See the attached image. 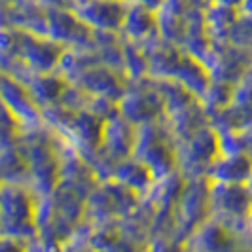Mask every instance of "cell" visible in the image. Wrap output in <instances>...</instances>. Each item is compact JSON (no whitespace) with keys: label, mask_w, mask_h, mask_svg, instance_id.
<instances>
[{"label":"cell","mask_w":252,"mask_h":252,"mask_svg":"<svg viewBox=\"0 0 252 252\" xmlns=\"http://www.w3.org/2000/svg\"><path fill=\"white\" fill-rule=\"evenodd\" d=\"M118 2H127V0H118Z\"/></svg>","instance_id":"4fadbf2b"},{"label":"cell","mask_w":252,"mask_h":252,"mask_svg":"<svg viewBox=\"0 0 252 252\" xmlns=\"http://www.w3.org/2000/svg\"><path fill=\"white\" fill-rule=\"evenodd\" d=\"M133 158L144 165L156 180L177 173L178 142L165 118L137 127Z\"/></svg>","instance_id":"6da1fadb"},{"label":"cell","mask_w":252,"mask_h":252,"mask_svg":"<svg viewBox=\"0 0 252 252\" xmlns=\"http://www.w3.org/2000/svg\"><path fill=\"white\" fill-rule=\"evenodd\" d=\"M249 227L252 229V209H251V215H249Z\"/></svg>","instance_id":"7c38bea8"},{"label":"cell","mask_w":252,"mask_h":252,"mask_svg":"<svg viewBox=\"0 0 252 252\" xmlns=\"http://www.w3.org/2000/svg\"><path fill=\"white\" fill-rule=\"evenodd\" d=\"M207 178L213 182H226V184H251L252 156L249 154L220 156L209 169Z\"/></svg>","instance_id":"ba28073f"},{"label":"cell","mask_w":252,"mask_h":252,"mask_svg":"<svg viewBox=\"0 0 252 252\" xmlns=\"http://www.w3.org/2000/svg\"><path fill=\"white\" fill-rule=\"evenodd\" d=\"M0 252H31L29 243L15 237H4L2 239V251Z\"/></svg>","instance_id":"30bf717a"},{"label":"cell","mask_w":252,"mask_h":252,"mask_svg":"<svg viewBox=\"0 0 252 252\" xmlns=\"http://www.w3.org/2000/svg\"><path fill=\"white\" fill-rule=\"evenodd\" d=\"M38 207L40 195L23 184L4 182L2 188V224L4 237H15L32 243L38 237Z\"/></svg>","instance_id":"7a4b0ae2"},{"label":"cell","mask_w":252,"mask_h":252,"mask_svg":"<svg viewBox=\"0 0 252 252\" xmlns=\"http://www.w3.org/2000/svg\"><path fill=\"white\" fill-rule=\"evenodd\" d=\"M127 2L129 4H140V6H146V8H150L154 12H158L165 0H127Z\"/></svg>","instance_id":"8fae6325"},{"label":"cell","mask_w":252,"mask_h":252,"mask_svg":"<svg viewBox=\"0 0 252 252\" xmlns=\"http://www.w3.org/2000/svg\"><path fill=\"white\" fill-rule=\"evenodd\" d=\"M188 252H252L249 222H224L209 218L188 241Z\"/></svg>","instance_id":"3957f363"},{"label":"cell","mask_w":252,"mask_h":252,"mask_svg":"<svg viewBox=\"0 0 252 252\" xmlns=\"http://www.w3.org/2000/svg\"><path fill=\"white\" fill-rule=\"evenodd\" d=\"M2 95H4V110L12 116L13 124L19 126V129H25V131L36 129L46 124L44 110L34 101L31 91L6 72L2 80Z\"/></svg>","instance_id":"8992f818"},{"label":"cell","mask_w":252,"mask_h":252,"mask_svg":"<svg viewBox=\"0 0 252 252\" xmlns=\"http://www.w3.org/2000/svg\"><path fill=\"white\" fill-rule=\"evenodd\" d=\"M251 188H252V178H251Z\"/></svg>","instance_id":"5bb4252c"},{"label":"cell","mask_w":252,"mask_h":252,"mask_svg":"<svg viewBox=\"0 0 252 252\" xmlns=\"http://www.w3.org/2000/svg\"><path fill=\"white\" fill-rule=\"evenodd\" d=\"M122 34L126 36V40L137 42V44H144L150 38L158 36L159 34L158 13L140 4H129L126 21L122 27Z\"/></svg>","instance_id":"9c48e42d"},{"label":"cell","mask_w":252,"mask_h":252,"mask_svg":"<svg viewBox=\"0 0 252 252\" xmlns=\"http://www.w3.org/2000/svg\"><path fill=\"white\" fill-rule=\"evenodd\" d=\"M220 156L218 133L211 126L203 127L188 140L178 142V173L186 180L207 177Z\"/></svg>","instance_id":"277c9868"},{"label":"cell","mask_w":252,"mask_h":252,"mask_svg":"<svg viewBox=\"0 0 252 252\" xmlns=\"http://www.w3.org/2000/svg\"><path fill=\"white\" fill-rule=\"evenodd\" d=\"M211 184V216L224 222H249L252 209L251 184Z\"/></svg>","instance_id":"5b68a950"},{"label":"cell","mask_w":252,"mask_h":252,"mask_svg":"<svg viewBox=\"0 0 252 252\" xmlns=\"http://www.w3.org/2000/svg\"><path fill=\"white\" fill-rule=\"evenodd\" d=\"M129 2L118 0H76L70 10L93 31L122 32Z\"/></svg>","instance_id":"52a82bcc"},{"label":"cell","mask_w":252,"mask_h":252,"mask_svg":"<svg viewBox=\"0 0 252 252\" xmlns=\"http://www.w3.org/2000/svg\"><path fill=\"white\" fill-rule=\"evenodd\" d=\"M186 251H188V249H186Z\"/></svg>","instance_id":"9a60e30c"}]
</instances>
